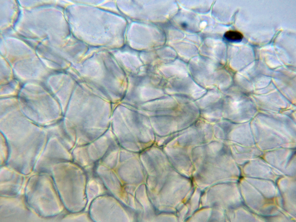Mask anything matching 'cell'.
I'll list each match as a JSON object with an SVG mask.
<instances>
[{
  "instance_id": "1",
  "label": "cell",
  "mask_w": 296,
  "mask_h": 222,
  "mask_svg": "<svg viewBox=\"0 0 296 222\" xmlns=\"http://www.w3.org/2000/svg\"><path fill=\"white\" fill-rule=\"evenodd\" d=\"M224 36L227 39L231 40H240L243 37V34L240 32L233 30L227 31L225 33Z\"/></svg>"
}]
</instances>
